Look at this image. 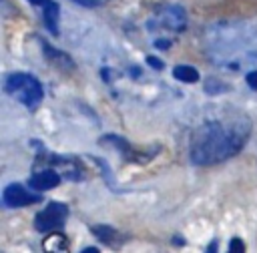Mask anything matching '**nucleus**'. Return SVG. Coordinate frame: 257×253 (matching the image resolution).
<instances>
[{
  "mask_svg": "<svg viewBox=\"0 0 257 253\" xmlns=\"http://www.w3.org/2000/svg\"><path fill=\"white\" fill-rule=\"evenodd\" d=\"M40 199H42L40 193H32L24 185H18V183L8 185L2 193V203L6 207H26V205L38 203Z\"/></svg>",
  "mask_w": 257,
  "mask_h": 253,
  "instance_id": "20e7f679",
  "label": "nucleus"
},
{
  "mask_svg": "<svg viewBox=\"0 0 257 253\" xmlns=\"http://www.w3.org/2000/svg\"><path fill=\"white\" fill-rule=\"evenodd\" d=\"M72 2H76L80 6H86V8H94V6L100 4V0H72Z\"/></svg>",
  "mask_w": 257,
  "mask_h": 253,
  "instance_id": "f8f14e48",
  "label": "nucleus"
},
{
  "mask_svg": "<svg viewBox=\"0 0 257 253\" xmlns=\"http://www.w3.org/2000/svg\"><path fill=\"white\" fill-rule=\"evenodd\" d=\"M42 247L46 253H68V241L62 233H48V237L42 241Z\"/></svg>",
  "mask_w": 257,
  "mask_h": 253,
  "instance_id": "6e6552de",
  "label": "nucleus"
},
{
  "mask_svg": "<svg viewBox=\"0 0 257 253\" xmlns=\"http://www.w3.org/2000/svg\"><path fill=\"white\" fill-rule=\"evenodd\" d=\"M173 74H175L177 80H183V82H197V80H199V70L193 68V66H189V64H179V66H175Z\"/></svg>",
  "mask_w": 257,
  "mask_h": 253,
  "instance_id": "1a4fd4ad",
  "label": "nucleus"
},
{
  "mask_svg": "<svg viewBox=\"0 0 257 253\" xmlns=\"http://www.w3.org/2000/svg\"><path fill=\"white\" fill-rule=\"evenodd\" d=\"M217 245H219V243H217V241H211V243H209V247H207V251H205V253H217Z\"/></svg>",
  "mask_w": 257,
  "mask_h": 253,
  "instance_id": "4468645a",
  "label": "nucleus"
},
{
  "mask_svg": "<svg viewBox=\"0 0 257 253\" xmlns=\"http://www.w3.org/2000/svg\"><path fill=\"white\" fill-rule=\"evenodd\" d=\"M147 60H149V64H151V66H155V68H163V62H159L155 56H149Z\"/></svg>",
  "mask_w": 257,
  "mask_h": 253,
  "instance_id": "ddd939ff",
  "label": "nucleus"
},
{
  "mask_svg": "<svg viewBox=\"0 0 257 253\" xmlns=\"http://www.w3.org/2000/svg\"><path fill=\"white\" fill-rule=\"evenodd\" d=\"M92 233L104 243V245H108V247H120L124 241H126V237L122 235V233H118L116 229H112V227H108V225H94L92 227Z\"/></svg>",
  "mask_w": 257,
  "mask_h": 253,
  "instance_id": "0eeeda50",
  "label": "nucleus"
},
{
  "mask_svg": "<svg viewBox=\"0 0 257 253\" xmlns=\"http://www.w3.org/2000/svg\"><path fill=\"white\" fill-rule=\"evenodd\" d=\"M227 253H245V243H243L239 237H233L231 243H229Z\"/></svg>",
  "mask_w": 257,
  "mask_h": 253,
  "instance_id": "9d476101",
  "label": "nucleus"
},
{
  "mask_svg": "<svg viewBox=\"0 0 257 253\" xmlns=\"http://www.w3.org/2000/svg\"><path fill=\"white\" fill-rule=\"evenodd\" d=\"M251 135V122L243 114L209 120L195 129L189 145V157L195 165H217L235 157Z\"/></svg>",
  "mask_w": 257,
  "mask_h": 253,
  "instance_id": "f257e3e1",
  "label": "nucleus"
},
{
  "mask_svg": "<svg viewBox=\"0 0 257 253\" xmlns=\"http://www.w3.org/2000/svg\"><path fill=\"white\" fill-rule=\"evenodd\" d=\"M30 189L34 191H46V189H54L60 185V175L54 171V169H42V171H36L30 181H28Z\"/></svg>",
  "mask_w": 257,
  "mask_h": 253,
  "instance_id": "39448f33",
  "label": "nucleus"
},
{
  "mask_svg": "<svg viewBox=\"0 0 257 253\" xmlns=\"http://www.w3.org/2000/svg\"><path fill=\"white\" fill-rule=\"evenodd\" d=\"M66 217H68V207L64 203H58V201H52L48 203L42 211L36 213L34 217V227L42 233H52L56 229H60L64 223H66Z\"/></svg>",
  "mask_w": 257,
  "mask_h": 253,
  "instance_id": "7ed1b4c3",
  "label": "nucleus"
},
{
  "mask_svg": "<svg viewBox=\"0 0 257 253\" xmlns=\"http://www.w3.org/2000/svg\"><path fill=\"white\" fill-rule=\"evenodd\" d=\"M247 84H249L253 90H257V70H251V72L247 74Z\"/></svg>",
  "mask_w": 257,
  "mask_h": 253,
  "instance_id": "9b49d317",
  "label": "nucleus"
},
{
  "mask_svg": "<svg viewBox=\"0 0 257 253\" xmlns=\"http://www.w3.org/2000/svg\"><path fill=\"white\" fill-rule=\"evenodd\" d=\"M28 2H32L34 6H40V8H42V18H44L46 28H48L52 34H58L60 6H58L54 0H28Z\"/></svg>",
  "mask_w": 257,
  "mask_h": 253,
  "instance_id": "423d86ee",
  "label": "nucleus"
},
{
  "mask_svg": "<svg viewBox=\"0 0 257 253\" xmlns=\"http://www.w3.org/2000/svg\"><path fill=\"white\" fill-rule=\"evenodd\" d=\"M4 90L10 96H14L18 102H22L26 108H30V110H34L42 102V96H44L42 84L38 82V78H34L28 72H12V74H8L6 80H4Z\"/></svg>",
  "mask_w": 257,
  "mask_h": 253,
  "instance_id": "f03ea898",
  "label": "nucleus"
},
{
  "mask_svg": "<svg viewBox=\"0 0 257 253\" xmlns=\"http://www.w3.org/2000/svg\"><path fill=\"white\" fill-rule=\"evenodd\" d=\"M80 253H100V251H98L96 247H86V249H82Z\"/></svg>",
  "mask_w": 257,
  "mask_h": 253,
  "instance_id": "2eb2a0df",
  "label": "nucleus"
}]
</instances>
